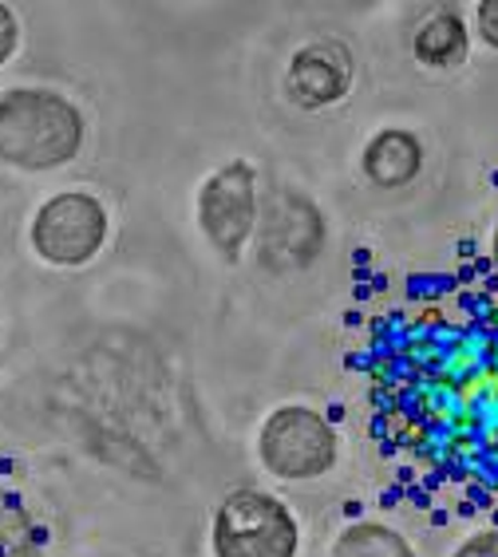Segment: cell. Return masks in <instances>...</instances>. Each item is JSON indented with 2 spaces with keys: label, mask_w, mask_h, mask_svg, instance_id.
<instances>
[{
  "label": "cell",
  "mask_w": 498,
  "mask_h": 557,
  "mask_svg": "<svg viewBox=\"0 0 498 557\" xmlns=\"http://www.w3.org/2000/svg\"><path fill=\"white\" fill-rule=\"evenodd\" d=\"M456 557H498V530H483V534L466 537L456 549Z\"/></svg>",
  "instance_id": "13"
},
{
  "label": "cell",
  "mask_w": 498,
  "mask_h": 557,
  "mask_svg": "<svg viewBox=\"0 0 498 557\" xmlns=\"http://www.w3.org/2000/svg\"><path fill=\"white\" fill-rule=\"evenodd\" d=\"M103 242H108V210L87 190L55 194L33 218V249L48 265H87L103 249Z\"/></svg>",
  "instance_id": "5"
},
{
  "label": "cell",
  "mask_w": 498,
  "mask_h": 557,
  "mask_svg": "<svg viewBox=\"0 0 498 557\" xmlns=\"http://www.w3.org/2000/svg\"><path fill=\"white\" fill-rule=\"evenodd\" d=\"M495 265H498V249H495Z\"/></svg>",
  "instance_id": "15"
},
{
  "label": "cell",
  "mask_w": 498,
  "mask_h": 557,
  "mask_svg": "<svg viewBox=\"0 0 498 557\" xmlns=\"http://www.w3.org/2000/svg\"><path fill=\"white\" fill-rule=\"evenodd\" d=\"M301 525L282 498L234 491L214 515V557H297Z\"/></svg>",
  "instance_id": "3"
},
{
  "label": "cell",
  "mask_w": 498,
  "mask_h": 557,
  "mask_svg": "<svg viewBox=\"0 0 498 557\" xmlns=\"http://www.w3.org/2000/svg\"><path fill=\"white\" fill-rule=\"evenodd\" d=\"M258 455L265 462V471L277 474L282 483H313L336 467L340 443H336L333 423L321 411L285 404L265 419Z\"/></svg>",
  "instance_id": "4"
},
{
  "label": "cell",
  "mask_w": 498,
  "mask_h": 557,
  "mask_svg": "<svg viewBox=\"0 0 498 557\" xmlns=\"http://www.w3.org/2000/svg\"><path fill=\"white\" fill-rule=\"evenodd\" d=\"M376 435L439 486L498 503V305L391 312L372 341Z\"/></svg>",
  "instance_id": "1"
},
{
  "label": "cell",
  "mask_w": 498,
  "mask_h": 557,
  "mask_svg": "<svg viewBox=\"0 0 498 557\" xmlns=\"http://www.w3.org/2000/svg\"><path fill=\"white\" fill-rule=\"evenodd\" d=\"M325 249V218L304 194L277 190L261 214V265L304 269Z\"/></svg>",
  "instance_id": "7"
},
{
  "label": "cell",
  "mask_w": 498,
  "mask_h": 557,
  "mask_svg": "<svg viewBox=\"0 0 498 557\" xmlns=\"http://www.w3.org/2000/svg\"><path fill=\"white\" fill-rule=\"evenodd\" d=\"M478 33L490 48H498V0H483L478 4Z\"/></svg>",
  "instance_id": "14"
},
{
  "label": "cell",
  "mask_w": 498,
  "mask_h": 557,
  "mask_svg": "<svg viewBox=\"0 0 498 557\" xmlns=\"http://www.w3.org/2000/svg\"><path fill=\"white\" fill-rule=\"evenodd\" d=\"M333 557H415V554H412V546L403 542V534H396L391 525L352 522L336 537Z\"/></svg>",
  "instance_id": "11"
},
{
  "label": "cell",
  "mask_w": 498,
  "mask_h": 557,
  "mask_svg": "<svg viewBox=\"0 0 498 557\" xmlns=\"http://www.w3.org/2000/svg\"><path fill=\"white\" fill-rule=\"evenodd\" d=\"M198 225L226 261H238L249 234L258 230V174L234 159L210 174L198 190Z\"/></svg>",
  "instance_id": "6"
},
{
  "label": "cell",
  "mask_w": 498,
  "mask_h": 557,
  "mask_svg": "<svg viewBox=\"0 0 498 557\" xmlns=\"http://www.w3.org/2000/svg\"><path fill=\"white\" fill-rule=\"evenodd\" d=\"M415 55L427 67H456L466 55V24L456 12H435L415 33Z\"/></svg>",
  "instance_id": "10"
},
{
  "label": "cell",
  "mask_w": 498,
  "mask_h": 557,
  "mask_svg": "<svg viewBox=\"0 0 498 557\" xmlns=\"http://www.w3.org/2000/svg\"><path fill=\"white\" fill-rule=\"evenodd\" d=\"M360 166H364V174H369L376 186H384V190L408 186L423 166V143L415 139L412 131H400V127L379 131L376 139L364 147Z\"/></svg>",
  "instance_id": "9"
},
{
  "label": "cell",
  "mask_w": 498,
  "mask_h": 557,
  "mask_svg": "<svg viewBox=\"0 0 498 557\" xmlns=\"http://www.w3.org/2000/svg\"><path fill=\"white\" fill-rule=\"evenodd\" d=\"M84 150V115L52 87H9L0 96V162L55 171Z\"/></svg>",
  "instance_id": "2"
},
{
  "label": "cell",
  "mask_w": 498,
  "mask_h": 557,
  "mask_svg": "<svg viewBox=\"0 0 498 557\" xmlns=\"http://www.w3.org/2000/svg\"><path fill=\"white\" fill-rule=\"evenodd\" d=\"M352 55L340 40H313L292 55L289 64V99L297 108L316 111L333 108L348 96L352 87Z\"/></svg>",
  "instance_id": "8"
},
{
  "label": "cell",
  "mask_w": 498,
  "mask_h": 557,
  "mask_svg": "<svg viewBox=\"0 0 498 557\" xmlns=\"http://www.w3.org/2000/svg\"><path fill=\"white\" fill-rule=\"evenodd\" d=\"M16 44H21V24H16L9 4H0V67L16 55Z\"/></svg>",
  "instance_id": "12"
}]
</instances>
